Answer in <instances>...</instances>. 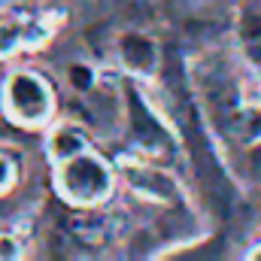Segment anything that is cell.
<instances>
[{
  "mask_svg": "<svg viewBox=\"0 0 261 261\" xmlns=\"http://www.w3.org/2000/svg\"><path fill=\"white\" fill-rule=\"evenodd\" d=\"M52 182H55V195L76 210H85V206L97 210L103 200H110L113 189H116L110 161L91 149H85L67 161H58Z\"/></svg>",
  "mask_w": 261,
  "mask_h": 261,
  "instance_id": "cell-1",
  "label": "cell"
},
{
  "mask_svg": "<svg viewBox=\"0 0 261 261\" xmlns=\"http://www.w3.org/2000/svg\"><path fill=\"white\" fill-rule=\"evenodd\" d=\"M0 110L15 128H49L55 116V88L37 70H12L0 85Z\"/></svg>",
  "mask_w": 261,
  "mask_h": 261,
  "instance_id": "cell-2",
  "label": "cell"
},
{
  "mask_svg": "<svg viewBox=\"0 0 261 261\" xmlns=\"http://www.w3.org/2000/svg\"><path fill=\"white\" fill-rule=\"evenodd\" d=\"M49 21L31 9H0V61L15 58L18 52L37 49L49 40Z\"/></svg>",
  "mask_w": 261,
  "mask_h": 261,
  "instance_id": "cell-3",
  "label": "cell"
},
{
  "mask_svg": "<svg viewBox=\"0 0 261 261\" xmlns=\"http://www.w3.org/2000/svg\"><path fill=\"white\" fill-rule=\"evenodd\" d=\"M116 55L122 67L134 73V76H155L158 64H161V55H158V43L146 34V31H122L116 37Z\"/></svg>",
  "mask_w": 261,
  "mask_h": 261,
  "instance_id": "cell-4",
  "label": "cell"
},
{
  "mask_svg": "<svg viewBox=\"0 0 261 261\" xmlns=\"http://www.w3.org/2000/svg\"><path fill=\"white\" fill-rule=\"evenodd\" d=\"M125 179L134 189V195H140L143 200H152V203H170L179 197L176 179L149 164H125Z\"/></svg>",
  "mask_w": 261,
  "mask_h": 261,
  "instance_id": "cell-5",
  "label": "cell"
},
{
  "mask_svg": "<svg viewBox=\"0 0 261 261\" xmlns=\"http://www.w3.org/2000/svg\"><path fill=\"white\" fill-rule=\"evenodd\" d=\"M85 149H91V140H88L85 128L76 125V122H58L46 134V152H49L52 164L67 161V158H73V155H79Z\"/></svg>",
  "mask_w": 261,
  "mask_h": 261,
  "instance_id": "cell-6",
  "label": "cell"
},
{
  "mask_svg": "<svg viewBox=\"0 0 261 261\" xmlns=\"http://www.w3.org/2000/svg\"><path fill=\"white\" fill-rule=\"evenodd\" d=\"M237 43L243 58L252 67H261V6L243 3L237 12Z\"/></svg>",
  "mask_w": 261,
  "mask_h": 261,
  "instance_id": "cell-7",
  "label": "cell"
},
{
  "mask_svg": "<svg viewBox=\"0 0 261 261\" xmlns=\"http://www.w3.org/2000/svg\"><path fill=\"white\" fill-rule=\"evenodd\" d=\"M21 179V155L9 146H0V197H6Z\"/></svg>",
  "mask_w": 261,
  "mask_h": 261,
  "instance_id": "cell-8",
  "label": "cell"
},
{
  "mask_svg": "<svg viewBox=\"0 0 261 261\" xmlns=\"http://www.w3.org/2000/svg\"><path fill=\"white\" fill-rule=\"evenodd\" d=\"M67 79H70V85H73L76 91H91L94 82H97L94 70H91L88 64H70L67 67Z\"/></svg>",
  "mask_w": 261,
  "mask_h": 261,
  "instance_id": "cell-9",
  "label": "cell"
},
{
  "mask_svg": "<svg viewBox=\"0 0 261 261\" xmlns=\"http://www.w3.org/2000/svg\"><path fill=\"white\" fill-rule=\"evenodd\" d=\"M24 255V240L15 231H0V261H18Z\"/></svg>",
  "mask_w": 261,
  "mask_h": 261,
  "instance_id": "cell-10",
  "label": "cell"
},
{
  "mask_svg": "<svg viewBox=\"0 0 261 261\" xmlns=\"http://www.w3.org/2000/svg\"><path fill=\"white\" fill-rule=\"evenodd\" d=\"M249 258H261V246H258V252H249Z\"/></svg>",
  "mask_w": 261,
  "mask_h": 261,
  "instance_id": "cell-11",
  "label": "cell"
}]
</instances>
